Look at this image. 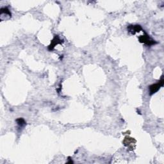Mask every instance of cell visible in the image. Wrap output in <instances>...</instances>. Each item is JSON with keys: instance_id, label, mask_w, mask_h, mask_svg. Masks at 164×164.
Instances as JSON below:
<instances>
[{"instance_id": "6da1fadb", "label": "cell", "mask_w": 164, "mask_h": 164, "mask_svg": "<svg viewBox=\"0 0 164 164\" xmlns=\"http://www.w3.org/2000/svg\"><path fill=\"white\" fill-rule=\"evenodd\" d=\"M138 41L140 43H142L147 46H151L157 44V42L151 38L150 35H147L146 32H144V35H140V37H138Z\"/></svg>"}, {"instance_id": "7a4b0ae2", "label": "cell", "mask_w": 164, "mask_h": 164, "mask_svg": "<svg viewBox=\"0 0 164 164\" xmlns=\"http://www.w3.org/2000/svg\"><path fill=\"white\" fill-rule=\"evenodd\" d=\"M163 83H164V80L163 79V76H162V78L159 82H158L157 83H154V84L150 85L149 87L150 95L152 96L153 94H154L158 92L160 90V89L163 86Z\"/></svg>"}, {"instance_id": "3957f363", "label": "cell", "mask_w": 164, "mask_h": 164, "mask_svg": "<svg viewBox=\"0 0 164 164\" xmlns=\"http://www.w3.org/2000/svg\"><path fill=\"white\" fill-rule=\"evenodd\" d=\"M64 40L61 39L58 35H54L53 39L51 41L50 45L48 46V50L49 51H53L57 45L58 44H62L64 43Z\"/></svg>"}, {"instance_id": "277c9868", "label": "cell", "mask_w": 164, "mask_h": 164, "mask_svg": "<svg viewBox=\"0 0 164 164\" xmlns=\"http://www.w3.org/2000/svg\"><path fill=\"white\" fill-rule=\"evenodd\" d=\"M122 143L125 146L128 147L129 149H131V150H134V148H135L134 146L135 145L136 140H135L134 138L126 137H125V138L124 139Z\"/></svg>"}, {"instance_id": "5b68a950", "label": "cell", "mask_w": 164, "mask_h": 164, "mask_svg": "<svg viewBox=\"0 0 164 164\" xmlns=\"http://www.w3.org/2000/svg\"><path fill=\"white\" fill-rule=\"evenodd\" d=\"M128 31L131 35H135L137 32H140V31L142 30V26L139 25H129L128 26Z\"/></svg>"}, {"instance_id": "8992f818", "label": "cell", "mask_w": 164, "mask_h": 164, "mask_svg": "<svg viewBox=\"0 0 164 164\" xmlns=\"http://www.w3.org/2000/svg\"><path fill=\"white\" fill-rule=\"evenodd\" d=\"M3 15H9L10 18H11V16H12V14H11L10 10L8 9L7 7L2 8V9H1V16Z\"/></svg>"}, {"instance_id": "52a82bcc", "label": "cell", "mask_w": 164, "mask_h": 164, "mask_svg": "<svg viewBox=\"0 0 164 164\" xmlns=\"http://www.w3.org/2000/svg\"><path fill=\"white\" fill-rule=\"evenodd\" d=\"M16 122H17V124L19 126V128H23L24 126H25V125H26V121H25L24 119L22 118H18V119H16Z\"/></svg>"}]
</instances>
